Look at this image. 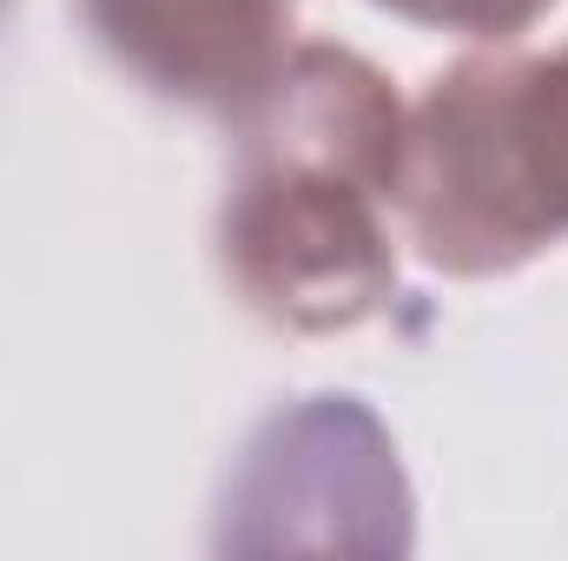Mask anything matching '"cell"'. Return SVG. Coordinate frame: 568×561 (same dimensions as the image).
Listing matches in <instances>:
<instances>
[{"mask_svg":"<svg viewBox=\"0 0 568 561\" xmlns=\"http://www.w3.org/2000/svg\"><path fill=\"white\" fill-rule=\"evenodd\" d=\"M404 106L390 80L344 47H291L252 106L245 172L225 198V272L284 330H351L390 284Z\"/></svg>","mask_w":568,"mask_h":561,"instance_id":"1","label":"cell"},{"mask_svg":"<svg viewBox=\"0 0 568 561\" xmlns=\"http://www.w3.org/2000/svg\"><path fill=\"white\" fill-rule=\"evenodd\" d=\"M397 205L424 258L456 278L568 238V47L449 67L404 120Z\"/></svg>","mask_w":568,"mask_h":561,"instance_id":"2","label":"cell"},{"mask_svg":"<svg viewBox=\"0 0 568 561\" xmlns=\"http://www.w3.org/2000/svg\"><path fill=\"white\" fill-rule=\"evenodd\" d=\"M80 13L120 67L205 113H252L291 60V0H80Z\"/></svg>","mask_w":568,"mask_h":561,"instance_id":"3","label":"cell"},{"mask_svg":"<svg viewBox=\"0 0 568 561\" xmlns=\"http://www.w3.org/2000/svg\"><path fill=\"white\" fill-rule=\"evenodd\" d=\"M424 27H449V33H483V40H509L523 33L549 0H384Z\"/></svg>","mask_w":568,"mask_h":561,"instance_id":"4","label":"cell"}]
</instances>
